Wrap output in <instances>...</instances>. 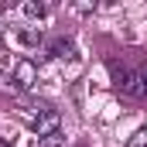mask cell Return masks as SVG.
I'll return each mask as SVG.
<instances>
[{"label": "cell", "instance_id": "6da1fadb", "mask_svg": "<svg viewBox=\"0 0 147 147\" xmlns=\"http://www.w3.org/2000/svg\"><path fill=\"white\" fill-rule=\"evenodd\" d=\"M58 123H62V113L51 110V106H45V110L38 113L34 120H31V130L38 134V140L41 137H51V134H58Z\"/></svg>", "mask_w": 147, "mask_h": 147}, {"label": "cell", "instance_id": "7a4b0ae2", "mask_svg": "<svg viewBox=\"0 0 147 147\" xmlns=\"http://www.w3.org/2000/svg\"><path fill=\"white\" fill-rule=\"evenodd\" d=\"M10 82H14L17 89H34L38 65L31 62V58H17V62H14V72H10Z\"/></svg>", "mask_w": 147, "mask_h": 147}, {"label": "cell", "instance_id": "3957f363", "mask_svg": "<svg viewBox=\"0 0 147 147\" xmlns=\"http://www.w3.org/2000/svg\"><path fill=\"white\" fill-rule=\"evenodd\" d=\"M116 86H120V92H127L130 99H144V96H147V82L140 79V72H127V69H120Z\"/></svg>", "mask_w": 147, "mask_h": 147}, {"label": "cell", "instance_id": "277c9868", "mask_svg": "<svg viewBox=\"0 0 147 147\" xmlns=\"http://www.w3.org/2000/svg\"><path fill=\"white\" fill-rule=\"evenodd\" d=\"M7 45L38 48V45H41V31H38V28H24V31H14V34H7Z\"/></svg>", "mask_w": 147, "mask_h": 147}, {"label": "cell", "instance_id": "5b68a950", "mask_svg": "<svg viewBox=\"0 0 147 147\" xmlns=\"http://www.w3.org/2000/svg\"><path fill=\"white\" fill-rule=\"evenodd\" d=\"M48 55H51V58H72V55H75V45L69 41V38H58V41L48 45Z\"/></svg>", "mask_w": 147, "mask_h": 147}, {"label": "cell", "instance_id": "8992f818", "mask_svg": "<svg viewBox=\"0 0 147 147\" xmlns=\"http://www.w3.org/2000/svg\"><path fill=\"white\" fill-rule=\"evenodd\" d=\"M21 10H24V17H38V21H41V17L48 14V3H41V0H28Z\"/></svg>", "mask_w": 147, "mask_h": 147}, {"label": "cell", "instance_id": "52a82bcc", "mask_svg": "<svg viewBox=\"0 0 147 147\" xmlns=\"http://www.w3.org/2000/svg\"><path fill=\"white\" fill-rule=\"evenodd\" d=\"M127 147H147V127H140V130H134V137L127 140Z\"/></svg>", "mask_w": 147, "mask_h": 147}, {"label": "cell", "instance_id": "ba28073f", "mask_svg": "<svg viewBox=\"0 0 147 147\" xmlns=\"http://www.w3.org/2000/svg\"><path fill=\"white\" fill-rule=\"evenodd\" d=\"M38 147H65V137L62 134H51V137H41Z\"/></svg>", "mask_w": 147, "mask_h": 147}, {"label": "cell", "instance_id": "9c48e42d", "mask_svg": "<svg viewBox=\"0 0 147 147\" xmlns=\"http://www.w3.org/2000/svg\"><path fill=\"white\" fill-rule=\"evenodd\" d=\"M140 79H144V82H147V62H144V69H140Z\"/></svg>", "mask_w": 147, "mask_h": 147}]
</instances>
